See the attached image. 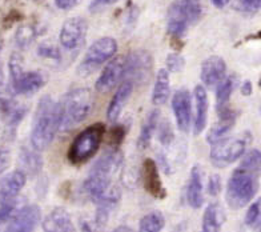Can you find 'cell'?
Masks as SVG:
<instances>
[{
    "mask_svg": "<svg viewBox=\"0 0 261 232\" xmlns=\"http://www.w3.org/2000/svg\"><path fill=\"white\" fill-rule=\"evenodd\" d=\"M19 166L25 175L36 176L43 170V158L36 148L31 149L28 147H23L19 153Z\"/></svg>",
    "mask_w": 261,
    "mask_h": 232,
    "instance_id": "7402d4cb",
    "label": "cell"
},
{
    "mask_svg": "<svg viewBox=\"0 0 261 232\" xmlns=\"http://www.w3.org/2000/svg\"><path fill=\"white\" fill-rule=\"evenodd\" d=\"M258 86L261 87V78H260V82H258Z\"/></svg>",
    "mask_w": 261,
    "mask_h": 232,
    "instance_id": "681fc988",
    "label": "cell"
},
{
    "mask_svg": "<svg viewBox=\"0 0 261 232\" xmlns=\"http://www.w3.org/2000/svg\"><path fill=\"white\" fill-rule=\"evenodd\" d=\"M254 225H257V228L261 231V215H260V218H258L257 223H256V224H254Z\"/></svg>",
    "mask_w": 261,
    "mask_h": 232,
    "instance_id": "bcb514c9",
    "label": "cell"
},
{
    "mask_svg": "<svg viewBox=\"0 0 261 232\" xmlns=\"http://www.w3.org/2000/svg\"><path fill=\"white\" fill-rule=\"evenodd\" d=\"M217 115H219V120L211 127L210 132L206 135V140L210 144H213L217 140L223 139L236 124L237 112L232 108L224 107L221 110H217Z\"/></svg>",
    "mask_w": 261,
    "mask_h": 232,
    "instance_id": "e0dca14e",
    "label": "cell"
},
{
    "mask_svg": "<svg viewBox=\"0 0 261 232\" xmlns=\"http://www.w3.org/2000/svg\"><path fill=\"white\" fill-rule=\"evenodd\" d=\"M153 58L145 49H138L125 56V79L134 86H145L151 80Z\"/></svg>",
    "mask_w": 261,
    "mask_h": 232,
    "instance_id": "ba28073f",
    "label": "cell"
},
{
    "mask_svg": "<svg viewBox=\"0 0 261 232\" xmlns=\"http://www.w3.org/2000/svg\"><path fill=\"white\" fill-rule=\"evenodd\" d=\"M38 55L43 59L54 60V62H60L62 60V51L59 47L51 43H43L39 45Z\"/></svg>",
    "mask_w": 261,
    "mask_h": 232,
    "instance_id": "d6a6232c",
    "label": "cell"
},
{
    "mask_svg": "<svg viewBox=\"0 0 261 232\" xmlns=\"http://www.w3.org/2000/svg\"><path fill=\"white\" fill-rule=\"evenodd\" d=\"M248 39H261V30L257 32V34H254L253 36H248L247 40H248Z\"/></svg>",
    "mask_w": 261,
    "mask_h": 232,
    "instance_id": "f6af8a7d",
    "label": "cell"
},
{
    "mask_svg": "<svg viewBox=\"0 0 261 232\" xmlns=\"http://www.w3.org/2000/svg\"><path fill=\"white\" fill-rule=\"evenodd\" d=\"M261 176V151L251 149L230 175L227 184V203L233 210H240L252 201L257 194Z\"/></svg>",
    "mask_w": 261,
    "mask_h": 232,
    "instance_id": "6da1fadb",
    "label": "cell"
},
{
    "mask_svg": "<svg viewBox=\"0 0 261 232\" xmlns=\"http://www.w3.org/2000/svg\"><path fill=\"white\" fill-rule=\"evenodd\" d=\"M47 83V76L40 71H23L16 78L11 80V87L17 95H32L38 92Z\"/></svg>",
    "mask_w": 261,
    "mask_h": 232,
    "instance_id": "5bb4252c",
    "label": "cell"
},
{
    "mask_svg": "<svg viewBox=\"0 0 261 232\" xmlns=\"http://www.w3.org/2000/svg\"><path fill=\"white\" fill-rule=\"evenodd\" d=\"M36 35H38V31H36L35 25L23 24L17 28L16 35H15V42L19 47L25 48L30 44H32V42L36 39Z\"/></svg>",
    "mask_w": 261,
    "mask_h": 232,
    "instance_id": "f1b7e54d",
    "label": "cell"
},
{
    "mask_svg": "<svg viewBox=\"0 0 261 232\" xmlns=\"http://www.w3.org/2000/svg\"><path fill=\"white\" fill-rule=\"evenodd\" d=\"M169 94H171V88H169L168 69H160L155 80L153 94H152V103L155 106H163L169 99Z\"/></svg>",
    "mask_w": 261,
    "mask_h": 232,
    "instance_id": "d4e9b609",
    "label": "cell"
},
{
    "mask_svg": "<svg viewBox=\"0 0 261 232\" xmlns=\"http://www.w3.org/2000/svg\"><path fill=\"white\" fill-rule=\"evenodd\" d=\"M41 220V210L35 204L25 205L15 212L11 218V222L7 227L10 232H30L34 231L35 227Z\"/></svg>",
    "mask_w": 261,
    "mask_h": 232,
    "instance_id": "4fadbf2b",
    "label": "cell"
},
{
    "mask_svg": "<svg viewBox=\"0 0 261 232\" xmlns=\"http://www.w3.org/2000/svg\"><path fill=\"white\" fill-rule=\"evenodd\" d=\"M187 201L195 210L204 204V172L200 166L192 167L187 187Z\"/></svg>",
    "mask_w": 261,
    "mask_h": 232,
    "instance_id": "ac0fdd59",
    "label": "cell"
},
{
    "mask_svg": "<svg viewBox=\"0 0 261 232\" xmlns=\"http://www.w3.org/2000/svg\"><path fill=\"white\" fill-rule=\"evenodd\" d=\"M11 156L7 149H0V173L6 171L10 166Z\"/></svg>",
    "mask_w": 261,
    "mask_h": 232,
    "instance_id": "60d3db41",
    "label": "cell"
},
{
    "mask_svg": "<svg viewBox=\"0 0 261 232\" xmlns=\"http://www.w3.org/2000/svg\"><path fill=\"white\" fill-rule=\"evenodd\" d=\"M225 72H227V64H225L223 58L212 55L208 59L204 60L203 64H201L200 78H201L204 86L216 87L224 80Z\"/></svg>",
    "mask_w": 261,
    "mask_h": 232,
    "instance_id": "9a60e30c",
    "label": "cell"
},
{
    "mask_svg": "<svg viewBox=\"0 0 261 232\" xmlns=\"http://www.w3.org/2000/svg\"><path fill=\"white\" fill-rule=\"evenodd\" d=\"M115 231H130V228H124V227H120V228H116Z\"/></svg>",
    "mask_w": 261,
    "mask_h": 232,
    "instance_id": "7dc6e473",
    "label": "cell"
},
{
    "mask_svg": "<svg viewBox=\"0 0 261 232\" xmlns=\"http://www.w3.org/2000/svg\"><path fill=\"white\" fill-rule=\"evenodd\" d=\"M27 176L21 170L7 173L0 179V204L15 200L20 191L24 188Z\"/></svg>",
    "mask_w": 261,
    "mask_h": 232,
    "instance_id": "2e32d148",
    "label": "cell"
},
{
    "mask_svg": "<svg viewBox=\"0 0 261 232\" xmlns=\"http://www.w3.org/2000/svg\"><path fill=\"white\" fill-rule=\"evenodd\" d=\"M25 115H27V107L25 106H20V104H16L14 110L6 115V123H7L8 128L15 131L17 125L20 124V121L24 119Z\"/></svg>",
    "mask_w": 261,
    "mask_h": 232,
    "instance_id": "4dcf8cb0",
    "label": "cell"
},
{
    "mask_svg": "<svg viewBox=\"0 0 261 232\" xmlns=\"http://www.w3.org/2000/svg\"><path fill=\"white\" fill-rule=\"evenodd\" d=\"M203 15L200 0H175L167 15L169 36L182 38L191 25L196 24Z\"/></svg>",
    "mask_w": 261,
    "mask_h": 232,
    "instance_id": "5b68a950",
    "label": "cell"
},
{
    "mask_svg": "<svg viewBox=\"0 0 261 232\" xmlns=\"http://www.w3.org/2000/svg\"><path fill=\"white\" fill-rule=\"evenodd\" d=\"M16 210V201H8V203H3L0 205V224L8 222L15 214Z\"/></svg>",
    "mask_w": 261,
    "mask_h": 232,
    "instance_id": "8d00e7d4",
    "label": "cell"
},
{
    "mask_svg": "<svg viewBox=\"0 0 261 232\" xmlns=\"http://www.w3.org/2000/svg\"><path fill=\"white\" fill-rule=\"evenodd\" d=\"M93 106L92 92L86 87L73 88L63 96L60 108V130L69 131L79 125L91 114Z\"/></svg>",
    "mask_w": 261,
    "mask_h": 232,
    "instance_id": "3957f363",
    "label": "cell"
},
{
    "mask_svg": "<svg viewBox=\"0 0 261 232\" xmlns=\"http://www.w3.org/2000/svg\"><path fill=\"white\" fill-rule=\"evenodd\" d=\"M127 135V127L124 124H117L110 130L108 134V146L111 148H119Z\"/></svg>",
    "mask_w": 261,
    "mask_h": 232,
    "instance_id": "1f68e13d",
    "label": "cell"
},
{
    "mask_svg": "<svg viewBox=\"0 0 261 232\" xmlns=\"http://www.w3.org/2000/svg\"><path fill=\"white\" fill-rule=\"evenodd\" d=\"M186 68V59L180 54H169L167 58V69L169 72H181Z\"/></svg>",
    "mask_w": 261,
    "mask_h": 232,
    "instance_id": "e575fe53",
    "label": "cell"
},
{
    "mask_svg": "<svg viewBox=\"0 0 261 232\" xmlns=\"http://www.w3.org/2000/svg\"><path fill=\"white\" fill-rule=\"evenodd\" d=\"M176 123L181 132H188L192 123V96L187 88H180L172 99Z\"/></svg>",
    "mask_w": 261,
    "mask_h": 232,
    "instance_id": "8fae6325",
    "label": "cell"
},
{
    "mask_svg": "<svg viewBox=\"0 0 261 232\" xmlns=\"http://www.w3.org/2000/svg\"><path fill=\"white\" fill-rule=\"evenodd\" d=\"M237 79L234 75L224 78V80L217 86L216 91V110H221L224 107H228V101L233 94L236 88Z\"/></svg>",
    "mask_w": 261,
    "mask_h": 232,
    "instance_id": "484cf974",
    "label": "cell"
},
{
    "mask_svg": "<svg viewBox=\"0 0 261 232\" xmlns=\"http://www.w3.org/2000/svg\"><path fill=\"white\" fill-rule=\"evenodd\" d=\"M195 104H196V114L195 120H193V131L195 135H200L205 130L206 120H208V95L203 86H197L195 88Z\"/></svg>",
    "mask_w": 261,
    "mask_h": 232,
    "instance_id": "ffe728a7",
    "label": "cell"
},
{
    "mask_svg": "<svg viewBox=\"0 0 261 232\" xmlns=\"http://www.w3.org/2000/svg\"><path fill=\"white\" fill-rule=\"evenodd\" d=\"M141 183L143 187L151 195L152 198L164 199L167 195L164 186H163L158 164L152 159H145L141 164Z\"/></svg>",
    "mask_w": 261,
    "mask_h": 232,
    "instance_id": "7c38bea8",
    "label": "cell"
},
{
    "mask_svg": "<svg viewBox=\"0 0 261 232\" xmlns=\"http://www.w3.org/2000/svg\"><path fill=\"white\" fill-rule=\"evenodd\" d=\"M261 215V199L258 201H254L253 204L249 207L247 215H245V224L247 225H254L257 223L258 218Z\"/></svg>",
    "mask_w": 261,
    "mask_h": 232,
    "instance_id": "d590c367",
    "label": "cell"
},
{
    "mask_svg": "<svg viewBox=\"0 0 261 232\" xmlns=\"http://www.w3.org/2000/svg\"><path fill=\"white\" fill-rule=\"evenodd\" d=\"M21 19V15L20 12H17V11H12V12H10L8 14V16L6 17V21L8 23V25H11L12 23H15V21H19Z\"/></svg>",
    "mask_w": 261,
    "mask_h": 232,
    "instance_id": "7bdbcfd3",
    "label": "cell"
},
{
    "mask_svg": "<svg viewBox=\"0 0 261 232\" xmlns=\"http://www.w3.org/2000/svg\"><path fill=\"white\" fill-rule=\"evenodd\" d=\"M14 90L11 84L8 86L7 83H4L3 80L0 79V112L6 116L8 112H11L16 106V101L14 99Z\"/></svg>",
    "mask_w": 261,
    "mask_h": 232,
    "instance_id": "83f0119b",
    "label": "cell"
},
{
    "mask_svg": "<svg viewBox=\"0 0 261 232\" xmlns=\"http://www.w3.org/2000/svg\"><path fill=\"white\" fill-rule=\"evenodd\" d=\"M2 47H3V43L0 42V51H2Z\"/></svg>",
    "mask_w": 261,
    "mask_h": 232,
    "instance_id": "c3c4849f",
    "label": "cell"
},
{
    "mask_svg": "<svg viewBox=\"0 0 261 232\" xmlns=\"http://www.w3.org/2000/svg\"><path fill=\"white\" fill-rule=\"evenodd\" d=\"M60 130V108L51 96L45 95L39 100L31 128V144L38 151H44L54 142Z\"/></svg>",
    "mask_w": 261,
    "mask_h": 232,
    "instance_id": "7a4b0ae2",
    "label": "cell"
},
{
    "mask_svg": "<svg viewBox=\"0 0 261 232\" xmlns=\"http://www.w3.org/2000/svg\"><path fill=\"white\" fill-rule=\"evenodd\" d=\"M240 92L243 96H251L252 92H253V86H252V83L249 80H245L244 83L241 84Z\"/></svg>",
    "mask_w": 261,
    "mask_h": 232,
    "instance_id": "b9f144b4",
    "label": "cell"
},
{
    "mask_svg": "<svg viewBox=\"0 0 261 232\" xmlns=\"http://www.w3.org/2000/svg\"><path fill=\"white\" fill-rule=\"evenodd\" d=\"M234 8L241 14L254 15L261 10V0H236Z\"/></svg>",
    "mask_w": 261,
    "mask_h": 232,
    "instance_id": "836d02e7",
    "label": "cell"
},
{
    "mask_svg": "<svg viewBox=\"0 0 261 232\" xmlns=\"http://www.w3.org/2000/svg\"><path fill=\"white\" fill-rule=\"evenodd\" d=\"M221 187H223V183H221L220 175H211L210 181H208V194L211 196H217L220 194Z\"/></svg>",
    "mask_w": 261,
    "mask_h": 232,
    "instance_id": "74e56055",
    "label": "cell"
},
{
    "mask_svg": "<svg viewBox=\"0 0 261 232\" xmlns=\"http://www.w3.org/2000/svg\"><path fill=\"white\" fill-rule=\"evenodd\" d=\"M227 220L225 212L219 203H212L206 207L203 216V231L216 232L220 231Z\"/></svg>",
    "mask_w": 261,
    "mask_h": 232,
    "instance_id": "603a6c76",
    "label": "cell"
},
{
    "mask_svg": "<svg viewBox=\"0 0 261 232\" xmlns=\"http://www.w3.org/2000/svg\"><path fill=\"white\" fill-rule=\"evenodd\" d=\"M106 135V125L95 123L80 131L69 146L67 158L72 164H83L92 159L99 151L100 144Z\"/></svg>",
    "mask_w": 261,
    "mask_h": 232,
    "instance_id": "277c9868",
    "label": "cell"
},
{
    "mask_svg": "<svg viewBox=\"0 0 261 232\" xmlns=\"http://www.w3.org/2000/svg\"><path fill=\"white\" fill-rule=\"evenodd\" d=\"M134 91V83L129 80H125L119 88H117L116 94L114 95L112 100H111L108 110H107V119L110 121H116L120 116L123 108L129 100L130 95Z\"/></svg>",
    "mask_w": 261,
    "mask_h": 232,
    "instance_id": "44dd1931",
    "label": "cell"
},
{
    "mask_svg": "<svg viewBox=\"0 0 261 232\" xmlns=\"http://www.w3.org/2000/svg\"><path fill=\"white\" fill-rule=\"evenodd\" d=\"M159 130V142L162 143L163 147L171 146L173 140H175V134H173V127H172L171 121L168 119H163L160 124L158 125Z\"/></svg>",
    "mask_w": 261,
    "mask_h": 232,
    "instance_id": "f546056e",
    "label": "cell"
},
{
    "mask_svg": "<svg viewBox=\"0 0 261 232\" xmlns=\"http://www.w3.org/2000/svg\"><path fill=\"white\" fill-rule=\"evenodd\" d=\"M82 0H55L56 7L63 11H69L75 8Z\"/></svg>",
    "mask_w": 261,
    "mask_h": 232,
    "instance_id": "ab89813d",
    "label": "cell"
},
{
    "mask_svg": "<svg viewBox=\"0 0 261 232\" xmlns=\"http://www.w3.org/2000/svg\"><path fill=\"white\" fill-rule=\"evenodd\" d=\"M159 120H160V111L159 110H152L148 114L147 119H145L144 124L141 127V131L139 134L138 139V148L139 149H145L149 147L152 140V136L158 130Z\"/></svg>",
    "mask_w": 261,
    "mask_h": 232,
    "instance_id": "cb8c5ba5",
    "label": "cell"
},
{
    "mask_svg": "<svg viewBox=\"0 0 261 232\" xmlns=\"http://www.w3.org/2000/svg\"><path fill=\"white\" fill-rule=\"evenodd\" d=\"M123 79H125V56H119L104 67L95 83V88L99 92H107L116 87Z\"/></svg>",
    "mask_w": 261,
    "mask_h": 232,
    "instance_id": "30bf717a",
    "label": "cell"
},
{
    "mask_svg": "<svg viewBox=\"0 0 261 232\" xmlns=\"http://www.w3.org/2000/svg\"><path fill=\"white\" fill-rule=\"evenodd\" d=\"M229 2L230 0H212V4L217 8H224Z\"/></svg>",
    "mask_w": 261,
    "mask_h": 232,
    "instance_id": "ee69618b",
    "label": "cell"
},
{
    "mask_svg": "<svg viewBox=\"0 0 261 232\" xmlns=\"http://www.w3.org/2000/svg\"><path fill=\"white\" fill-rule=\"evenodd\" d=\"M249 140H251L249 132L217 140L216 143H213L212 148H211V163L219 168H224V167L234 163L237 159H240L241 156L244 155Z\"/></svg>",
    "mask_w": 261,
    "mask_h": 232,
    "instance_id": "8992f818",
    "label": "cell"
},
{
    "mask_svg": "<svg viewBox=\"0 0 261 232\" xmlns=\"http://www.w3.org/2000/svg\"><path fill=\"white\" fill-rule=\"evenodd\" d=\"M88 25L83 17H71L63 24L59 35L60 44L68 51L79 49L86 42Z\"/></svg>",
    "mask_w": 261,
    "mask_h": 232,
    "instance_id": "9c48e42d",
    "label": "cell"
},
{
    "mask_svg": "<svg viewBox=\"0 0 261 232\" xmlns=\"http://www.w3.org/2000/svg\"><path fill=\"white\" fill-rule=\"evenodd\" d=\"M119 0H92V3L90 4L91 12H96V11L101 10L107 6H112V4L117 3Z\"/></svg>",
    "mask_w": 261,
    "mask_h": 232,
    "instance_id": "f35d334b",
    "label": "cell"
},
{
    "mask_svg": "<svg viewBox=\"0 0 261 232\" xmlns=\"http://www.w3.org/2000/svg\"><path fill=\"white\" fill-rule=\"evenodd\" d=\"M43 229L47 232H72L75 231L72 218L67 210L58 207L52 210L43 222Z\"/></svg>",
    "mask_w": 261,
    "mask_h": 232,
    "instance_id": "d6986e66",
    "label": "cell"
},
{
    "mask_svg": "<svg viewBox=\"0 0 261 232\" xmlns=\"http://www.w3.org/2000/svg\"><path fill=\"white\" fill-rule=\"evenodd\" d=\"M165 220L162 212H149L139 223V229L143 232H159L164 228Z\"/></svg>",
    "mask_w": 261,
    "mask_h": 232,
    "instance_id": "4316f807",
    "label": "cell"
},
{
    "mask_svg": "<svg viewBox=\"0 0 261 232\" xmlns=\"http://www.w3.org/2000/svg\"><path fill=\"white\" fill-rule=\"evenodd\" d=\"M117 51V43L114 38H100L90 45L88 51L77 67V73L82 78L91 76L100 67L114 58Z\"/></svg>",
    "mask_w": 261,
    "mask_h": 232,
    "instance_id": "52a82bcc",
    "label": "cell"
}]
</instances>
